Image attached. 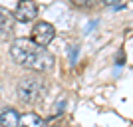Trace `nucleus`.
Returning <instances> with one entry per match:
<instances>
[{"label": "nucleus", "instance_id": "nucleus-4", "mask_svg": "<svg viewBox=\"0 0 133 127\" xmlns=\"http://www.w3.org/2000/svg\"><path fill=\"white\" fill-rule=\"evenodd\" d=\"M36 16H38V6H36L34 0H20L18 2L16 10H14V20L28 24L32 20H36Z\"/></svg>", "mask_w": 133, "mask_h": 127}, {"label": "nucleus", "instance_id": "nucleus-3", "mask_svg": "<svg viewBox=\"0 0 133 127\" xmlns=\"http://www.w3.org/2000/svg\"><path fill=\"white\" fill-rule=\"evenodd\" d=\"M54 36H56V30L50 22H38L32 28V42L42 46V48H46V46L50 44L52 40H54Z\"/></svg>", "mask_w": 133, "mask_h": 127}, {"label": "nucleus", "instance_id": "nucleus-6", "mask_svg": "<svg viewBox=\"0 0 133 127\" xmlns=\"http://www.w3.org/2000/svg\"><path fill=\"white\" fill-rule=\"evenodd\" d=\"M12 22H14V16L0 8V40H4L12 32Z\"/></svg>", "mask_w": 133, "mask_h": 127}, {"label": "nucleus", "instance_id": "nucleus-5", "mask_svg": "<svg viewBox=\"0 0 133 127\" xmlns=\"http://www.w3.org/2000/svg\"><path fill=\"white\" fill-rule=\"evenodd\" d=\"M18 119H20V115H18L16 109H4L0 111V127H18Z\"/></svg>", "mask_w": 133, "mask_h": 127}, {"label": "nucleus", "instance_id": "nucleus-1", "mask_svg": "<svg viewBox=\"0 0 133 127\" xmlns=\"http://www.w3.org/2000/svg\"><path fill=\"white\" fill-rule=\"evenodd\" d=\"M10 56L18 66L28 68L32 72H46L54 64V58L42 46L34 44L32 40H26V38H18L12 42Z\"/></svg>", "mask_w": 133, "mask_h": 127}, {"label": "nucleus", "instance_id": "nucleus-9", "mask_svg": "<svg viewBox=\"0 0 133 127\" xmlns=\"http://www.w3.org/2000/svg\"><path fill=\"white\" fill-rule=\"evenodd\" d=\"M121 0H103V4H107V6H115V4H119Z\"/></svg>", "mask_w": 133, "mask_h": 127}, {"label": "nucleus", "instance_id": "nucleus-2", "mask_svg": "<svg viewBox=\"0 0 133 127\" xmlns=\"http://www.w3.org/2000/svg\"><path fill=\"white\" fill-rule=\"evenodd\" d=\"M46 93V85L40 77H22L16 85V95L22 103H38Z\"/></svg>", "mask_w": 133, "mask_h": 127}, {"label": "nucleus", "instance_id": "nucleus-7", "mask_svg": "<svg viewBox=\"0 0 133 127\" xmlns=\"http://www.w3.org/2000/svg\"><path fill=\"white\" fill-rule=\"evenodd\" d=\"M18 127H44V119L36 113H24L18 119Z\"/></svg>", "mask_w": 133, "mask_h": 127}, {"label": "nucleus", "instance_id": "nucleus-8", "mask_svg": "<svg viewBox=\"0 0 133 127\" xmlns=\"http://www.w3.org/2000/svg\"><path fill=\"white\" fill-rule=\"evenodd\" d=\"M70 4L78 6V8H89L95 4V0H70Z\"/></svg>", "mask_w": 133, "mask_h": 127}]
</instances>
